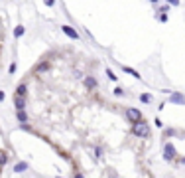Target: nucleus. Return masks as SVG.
<instances>
[{"label":"nucleus","mask_w":185,"mask_h":178,"mask_svg":"<svg viewBox=\"0 0 185 178\" xmlns=\"http://www.w3.org/2000/svg\"><path fill=\"white\" fill-rule=\"evenodd\" d=\"M132 133L136 135V137H142V139L150 137V129H148V125L144 123V119H142V121H138V123H134V127H132Z\"/></svg>","instance_id":"obj_1"},{"label":"nucleus","mask_w":185,"mask_h":178,"mask_svg":"<svg viewBox=\"0 0 185 178\" xmlns=\"http://www.w3.org/2000/svg\"><path fill=\"white\" fill-rule=\"evenodd\" d=\"M124 115H126L128 121H132V123H138V121H142V119H144L142 111H140V109H134V107H128V109L124 111Z\"/></svg>","instance_id":"obj_2"},{"label":"nucleus","mask_w":185,"mask_h":178,"mask_svg":"<svg viewBox=\"0 0 185 178\" xmlns=\"http://www.w3.org/2000/svg\"><path fill=\"white\" fill-rule=\"evenodd\" d=\"M177 156V153H175V148H173V144L171 143H166L164 144V158L170 162V160H173Z\"/></svg>","instance_id":"obj_3"},{"label":"nucleus","mask_w":185,"mask_h":178,"mask_svg":"<svg viewBox=\"0 0 185 178\" xmlns=\"http://www.w3.org/2000/svg\"><path fill=\"white\" fill-rule=\"evenodd\" d=\"M61 32H63V34L65 36H69V38H71V40H79V32L77 30H75V28H71V26H61Z\"/></svg>","instance_id":"obj_4"},{"label":"nucleus","mask_w":185,"mask_h":178,"mask_svg":"<svg viewBox=\"0 0 185 178\" xmlns=\"http://www.w3.org/2000/svg\"><path fill=\"white\" fill-rule=\"evenodd\" d=\"M14 107H16V111H18V109H26V97L14 95Z\"/></svg>","instance_id":"obj_5"},{"label":"nucleus","mask_w":185,"mask_h":178,"mask_svg":"<svg viewBox=\"0 0 185 178\" xmlns=\"http://www.w3.org/2000/svg\"><path fill=\"white\" fill-rule=\"evenodd\" d=\"M16 119H18L20 123H28V121H30V117H28V113H26V109H18V111H16Z\"/></svg>","instance_id":"obj_6"},{"label":"nucleus","mask_w":185,"mask_h":178,"mask_svg":"<svg viewBox=\"0 0 185 178\" xmlns=\"http://www.w3.org/2000/svg\"><path fill=\"white\" fill-rule=\"evenodd\" d=\"M97 85H99L97 77H91V75H89V77H85V87H87V89H95Z\"/></svg>","instance_id":"obj_7"},{"label":"nucleus","mask_w":185,"mask_h":178,"mask_svg":"<svg viewBox=\"0 0 185 178\" xmlns=\"http://www.w3.org/2000/svg\"><path fill=\"white\" fill-rule=\"evenodd\" d=\"M170 101H171V103H177V105H183V103H185V97H183L181 93H171Z\"/></svg>","instance_id":"obj_8"},{"label":"nucleus","mask_w":185,"mask_h":178,"mask_svg":"<svg viewBox=\"0 0 185 178\" xmlns=\"http://www.w3.org/2000/svg\"><path fill=\"white\" fill-rule=\"evenodd\" d=\"M122 69H124V71H126L128 75H132V77H136V79H142V77H140V73H138V71H136V69H132V67H128V66H124Z\"/></svg>","instance_id":"obj_9"},{"label":"nucleus","mask_w":185,"mask_h":178,"mask_svg":"<svg viewBox=\"0 0 185 178\" xmlns=\"http://www.w3.org/2000/svg\"><path fill=\"white\" fill-rule=\"evenodd\" d=\"M26 93H28V87H26V85L22 83V85H18V89H16V93H14V95H22V97H26Z\"/></svg>","instance_id":"obj_10"},{"label":"nucleus","mask_w":185,"mask_h":178,"mask_svg":"<svg viewBox=\"0 0 185 178\" xmlns=\"http://www.w3.org/2000/svg\"><path fill=\"white\" fill-rule=\"evenodd\" d=\"M140 101L146 103V105H150V103H152V95H150V93H140Z\"/></svg>","instance_id":"obj_11"},{"label":"nucleus","mask_w":185,"mask_h":178,"mask_svg":"<svg viewBox=\"0 0 185 178\" xmlns=\"http://www.w3.org/2000/svg\"><path fill=\"white\" fill-rule=\"evenodd\" d=\"M170 8H171V4L167 2V4H164V6H160V8H157V10H156V14H166Z\"/></svg>","instance_id":"obj_12"},{"label":"nucleus","mask_w":185,"mask_h":178,"mask_svg":"<svg viewBox=\"0 0 185 178\" xmlns=\"http://www.w3.org/2000/svg\"><path fill=\"white\" fill-rule=\"evenodd\" d=\"M24 32H26V30H24V26H16V28H14V36H16V38H20V36H24Z\"/></svg>","instance_id":"obj_13"},{"label":"nucleus","mask_w":185,"mask_h":178,"mask_svg":"<svg viewBox=\"0 0 185 178\" xmlns=\"http://www.w3.org/2000/svg\"><path fill=\"white\" fill-rule=\"evenodd\" d=\"M106 77L110 79V81H116V73H114L112 69H106Z\"/></svg>","instance_id":"obj_14"},{"label":"nucleus","mask_w":185,"mask_h":178,"mask_svg":"<svg viewBox=\"0 0 185 178\" xmlns=\"http://www.w3.org/2000/svg\"><path fill=\"white\" fill-rule=\"evenodd\" d=\"M16 69H18V66H16V62H12V63H10V67H8V73H10V75H14V73H16Z\"/></svg>","instance_id":"obj_15"},{"label":"nucleus","mask_w":185,"mask_h":178,"mask_svg":"<svg viewBox=\"0 0 185 178\" xmlns=\"http://www.w3.org/2000/svg\"><path fill=\"white\" fill-rule=\"evenodd\" d=\"M47 69H49V63H40V66H37V71H47Z\"/></svg>","instance_id":"obj_16"},{"label":"nucleus","mask_w":185,"mask_h":178,"mask_svg":"<svg viewBox=\"0 0 185 178\" xmlns=\"http://www.w3.org/2000/svg\"><path fill=\"white\" fill-rule=\"evenodd\" d=\"M14 170H16V172H22V170H26V162H20V164H16V166H14Z\"/></svg>","instance_id":"obj_17"},{"label":"nucleus","mask_w":185,"mask_h":178,"mask_svg":"<svg viewBox=\"0 0 185 178\" xmlns=\"http://www.w3.org/2000/svg\"><path fill=\"white\" fill-rule=\"evenodd\" d=\"M114 95H116V97H122V95H124V89H122V87H114Z\"/></svg>","instance_id":"obj_18"},{"label":"nucleus","mask_w":185,"mask_h":178,"mask_svg":"<svg viewBox=\"0 0 185 178\" xmlns=\"http://www.w3.org/2000/svg\"><path fill=\"white\" fill-rule=\"evenodd\" d=\"M157 16V20H160V22H167V16L166 14H156Z\"/></svg>","instance_id":"obj_19"},{"label":"nucleus","mask_w":185,"mask_h":178,"mask_svg":"<svg viewBox=\"0 0 185 178\" xmlns=\"http://www.w3.org/2000/svg\"><path fill=\"white\" fill-rule=\"evenodd\" d=\"M173 133H175V131H173V129H166V133H164V135H166V137H171Z\"/></svg>","instance_id":"obj_20"},{"label":"nucleus","mask_w":185,"mask_h":178,"mask_svg":"<svg viewBox=\"0 0 185 178\" xmlns=\"http://www.w3.org/2000/svg\"><path fill=\"white\" fill-rule=\"evenodd\" d=\"M43 4H45V6H53V4H55V0H43Z\"/></svg>","instance_id":"obj_21"},{"label":"nucleus","mask_w":185,"mask_h":178,"mask_svg":"<svg viewBox=\"0 0 185 178\" xmlns=\"http://www.w3.org/2000/svg\"><path fill=\"white\" fill-rule=\"evenodd\" d=\"M167 2H170L171 6H179V0H167Z\"/></svg>","instance_id":"obj_22"},{"label":"nucleus","mask_w":185,"mask_h":178,"mask_svg":"<svg viewBox=\"0 0 185 178\" xmlns=\"http://www.w3.org/2000/svg\"><path fill=\"white\" fill-rule=\"evenodd\" d=\"M95 153H97V156H101V154H102V148H101V147H97V148H95Z\"/></svg>","instance_id":"obj_23"},{"label":"nucleus","mask_w":185,"mask_h":178,"mask_svg":"<svg viewBox=\"0 0 185 178\" xmlns=\"http://www.w3.org/2000/svg\"><path fill=\"white\" fill-rule=\"evenodd\" d=\"M0 101H4V91H0Z\"/></svg>","instance_id":"obj_24"},{"label":"nucleus","mask_w":185,"mask_h":178,"mask_svg":"<svg viewBox=\"0 0 185 178\" xmlns=\"http://www.w3.org/2000/svg\"><path fill=\"white\" fill-rule=\"evenodd\" d=\"M150 2H152V4H157V2H160V0H150Z\"/></svg>","instance_id":"obj_25"}]
</instances>
